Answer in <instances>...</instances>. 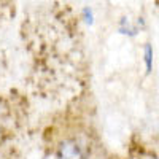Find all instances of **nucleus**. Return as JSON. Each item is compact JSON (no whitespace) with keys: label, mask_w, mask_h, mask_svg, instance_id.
<instances>
[{"label":"nucleus","mask_w":159,"mask_h":159,"mask_svg":"<svg viewBox=\"0 0 159 159\" xmlns=\"http://www.w3.org/2000/svg\"><path fill=\"white\" fill-rule=\"evenodd\" d=\"M59 159H86V153L80 143L70 142V143H65L62 147Z\"/></svg>","instance_id":"f257e3e1"}]
</instances>
